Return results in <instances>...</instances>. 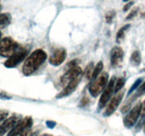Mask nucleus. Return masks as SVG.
<instances>
[{"mask_svg": "<svg viewBox=\"0 0 145 136\" xmlns=\"http://www.w3.org/2000/svg\"><path fill=\"white\" fill-rule=\"evenodd\" d=\"M133 4H134V1H130V2L127 3V4H126L125 6H124V8H123V10H124L125 11H127V10H128L129 8H130V7H131V6L133 5Z\"/></svg>", "mask_w": 145, "mask_h": 136, "instance_id": "obj_26", "label": "nucleus"}, {"mask_svg": "<svg viewBox=\"0 0 145 136\" xmlns=\"http://www.w3.org/2000/svg\"><path fill=\"white\" fill-rule=\"evenodd\" d=\"M11 16L8 13L0 14V27H5L11 23Z\"/></svg>", "mask_w": 145, "mask_h": 136, "instance_id": "obj_14", "label": "nucleus"}, {"mask_svg": "<svg viewBox=\"0 0 145 136\" xmlns=\"http://www.w3.org/2000/svg\"><path fill=\"white\" fill-rule=\"evenodd\" d=\"M108 81V73L101 74L89 86V90L91 95L93 97L99 96L107 86Z\"/></svg>", "mask_w": 145, "mask_h": 136, "instance_id": "obj_2", "label": "nucleus"}, {"mask_svg": "<svg viewBox=\"0 0 145 136\" xmlns=\"http://www.w3.org/2000/svg\"><path fill=\"white\" fill-rule=\"evenodd\" d=\"M18 45L11 38L6 37L0 41V56L10 58L18 50Z\"/></svg>", "mask_w": 145, "mask_h": 136, "instance_id": "obj_3", "label": "nucleus"}, {"mask_svg": "<svg viewBox=\"0 0 145 136\" xmlns=\"http://www.w3.org/2000/svg\"><path fill=\"white\" fill-rule=\"evenodd\" d=\"M123 96H124V92L122 91V92H119L118 94L115 96L114 97L110 100L108 105L107 107H106V110H105V116H110V115H112L115 111H116L117 108L118 107V106L120 105Z\"/></svg>", "mask_w": 145, "mask_h": 136, "instance_id": "obj_9", "label": "nucleus"}, {"mask_svg": "<svg viewBox=\"0 0 145 136\" xmlns=\"http://www.w3.org/2000/svg\"><path fill=\"white\" fill-rule=\"evenodd\" d=\"M40 136H51V135H40Z\"/></svg>", "mask_w": 145, "mask_h": 136, "instance_id": "obj_29", "label": "nucleus"}, {"mask_svg": "<svg viewBox=\"0 0 145 136\" xmlns=\"http://www.w3.org/2000/svg\"><path fill=\"white\" fill-rule=\"evenodd\" d=\"M67 52L63 48L56 49L50 57V63L53 66H59L66 59Z\"/></svg>", "mask_w": 145, "mask_h": 136, "instance_id": "obj_10", "label": "nucleus"}, {"mask_svg": "<svg viewBox=\"0 0 145 136\" xmlns=\"http://www.w3.org/2000/svg\"><path fill=\"white\" fill-rule=\"evenodd\" d=\"M1 33L0 32V39H1Z\"/></svg>", "mask_w": 145, "mask_h": 136, "instance_id": "obj_32", "label": "nucleus"}, {"mask_svg": "<svg viewBox=\"0 0 145 136\" xmlns=\"http://www.w3.org/2000/svg\"><path fill=\"white\" fill-rule=\"evenodd\" d=\"M47 58V54L42 50L38 49L31 54L25 61L23 66V73L25 76H29L35 73Z\"/></svg>", "mask_w": 145, "mask_h": 136, "instance_id": "obj_1", "label": "nucleus"}, {"mask_svg": "<svg viewBox=\"0 0 145 136\" xmlns=\"http://www.w3.org/2000/svg\"><path fill=\"white\" fill-rule=\"evenodd\" d=\"M124 52L123 49L118 46L114 47L110 51V62L111 65L114 67L119 66L123 62Z\"/></svg>", "mask_w": 145, "mask_h": 136, "instance_id": "obj_11", "label": "nucleus"}, {"mask_svg": "<svg viewBox=\"0 0 145 136\" xmlns=\"http://www.w3.org/2000/svg\"><path fill=\"white\" fill-rule=\"evenodd\" d=\"M125 83V78L123 77H120L119 79H117L116 82L115 83V88H114V91L116 93L117 92H120V89L124 86Z\"/></svg>", "mask_w": 145, "mask_h": 136, "instance_id": "obj_18", "label": "nucleus"}, {"mask_svg": "<svg viewBox=\"0 0 145 136\" xmlns=\"http://www.w3.org/2000/svg\"><path fill=\"white\" fill-rule=\"evenodd\" d=\"M115 16H116V12L114 11H110L108 12L106 15V21L108 24H110L113 21V18H114Z\"/></svg>", "mask_w": 145, "mask_h": 136, "instance_id": "obj_21", "label": "nucleus"}, {"mask_svg": "<svg viewBox=\"0 0 145 136\" xmlns=\"http://www.w3.org/2000/svg\"><path fill=\"white\" fill-rule=\"evenodd\" d=\"M18 117L16 116H12L6 119L1 125H0V136H3L6 133L10 131L18 123Z\"/></svg>", "mask_w": 145, "mask_h": 136, "instance_id": "obj_13", "label": "nucleus"}, {"mask_svg": "<svg viewBox=\"0 0 145 136\" xmlns=\"http://www.w3.org/2000/svg\"><path fill=\"white\" fill-rule=\"evenodd\" d=\"M123 1H130V0H123Z\"/></svg>", "mask_w": 145, "mask_h": 136, "instance_id": "obj_30", "label": "nucleus"}, {"mask_svg": "<svg viewBox=\"0 0 145 136\" xmlns=\"http://www.w3.org/2000/svg\"><path fill=\"white\" fill-rule=\"evenodd\" d=\"M144 93H145V82H143V83L140 85V86L139 87V89H137V93H136V94L135 95V98L139 97V96H142V94H144Z\"/></svg>", "mask_w": 145, "mask_h": 136, "instance_id": "obj_22", "label": "nucleus"}, {"mask_svg": "<svg viewBox=\"0 0 145 136\" xmlns=\"http://www.w3.org/2000/svg\"><path fill=\"white\" fill-rule=\"evenodd\" d=\"M130 62L134 66H138L141 63V54L138 50L133 52L130 58Z\"/></svg>", "mask_w": 145, "mask_h": 136, "instance_id": "obj_15", "label": "nucleus"}, {"mask_svg": "<svg viewBox=\"0 0 145 136\" xmlns=\"http://www.w3.org/2000/svg\"><path fill=\"white\" fill-rule=\"evenodd\" d=\"M142 116H145V101L142 106Z\"/></svg>", "mask_w": 145, "mask_h": 136, "instance_id": "obj_28", "label": "nucleus"}, {"mask_svg": "<svg viewBox=\"0 0 145 136\" xmlns=\"http://www.w3.org/2000/svg\"><path fill=\"white\" fill-rule=\"evenodd\" d=\"M33 125V120L31 117H25L18 122L16 125L8 132V136H14L21 133L30 132Z\"/></svg>", "mask_w": 145, "mask_h": 136, "instance_id": "obj_4", "label": "nucleus"}, {"mask_svg": "<svg viewBox=\"0 0 145 136\" xmlns=\"http://www.w3.org/2000/svg\"><path fill=\"white\" fill-rule=\"evenodd\" d=\"M144 132H145V123H144Z\"/></svg>", "mask_w": 145, "mask_h": 136, "instance_id": "obj_31", "label": "nucleus"}, {"mask_svg": "<svg viewBox=\"0 0 145 136\" xmlns=\"http://www.w3.org/2000/svg\"><path fill=\"white\" fill-rule=\"evenodd\" d=\"M79 82H80V77H78L76 79H74V80L71 81L68 84H67L65 86L63 90L57 96V98L61 99V98L66 97V96H68L70 94H72L74 92L75 89L77 88Z\"/></svg>", "mask_w": 145, "mask_h": 136, "instance_id": "obj_12", "label": "nucleus"}, {"mask_svg": "<svg viewBox=\"0 0 145 136\" xmlns=\"http://www.w3.org/2000/svg\"><path fill=\"white\" fill-rule=\"evenodd\" d=\"M27 55V50H18L13 55L8 58L4 62V66L7 68H13L21 63Z\"/></svg>", "mask_w": 145, "mask_h": 136, "instance_id": "obj_7", "label": "nucleus"}, {"mask_svg": "<svg viewBox=\"0 0 145 136\" xmlns=\"http://www.w3.org/2000/svg\"><path fill=\"white\" fill-rule=\"evenodd\" d=\"M28 133H29V132H26V133H21V134H18L16 135H14V136H28Z\"/></svg>", "mask_w": 145, "mask_h": 136, "instance_id": "obj_27", "label": "nucleus"}, {"mask_svg": "<svg viewBox=\"0 0 145 136\" xmlns=\"http://www.w3.org/2000/svg\"><path fill=\"white\" fill-rule=\"evenodd\" d=\"M11 96L7 95V94L4 93V92H0V99H5V100H7V99H11Z\"/></svg>", "mask_w": 145, "mask_h": 136, "instance_id": "obj_25", "label": "nucleus"}, {"mask_svg": "<svg viewBox=\"0 0 145 136\" xmlns=\"http://www.w3.org/2000/svg\"><path fill=\"white\" fill-rule=\"evenodd\" d=\"M93 69H94V67H93V62H91V63H89V65H87L86 69H85V72H84L85 77H86L88 80L90 79L91 78H92Z\"/></svg>", "mask_w": 145, "mask_h": 136, "instance_id": "obj_19", "label": "nucleus"}, {"mask_svg": "<svg viewBox=\"0 0 145 136\" xmlns=\"http://www.w3.org/2000/svg\"><path fill=\"white\" fill-rule=\"evenodd\" d=\"M82 70L79 67H74L70 68L63 76L61 78V84L64 86H66L67 84L69 83L71 81L79 77L82 74Z\"/></svg>", "mask_w": 145, "mask_h": 136, "instance_id": "obj_8", "label": "nucleus"}, {"mask_svg": "<svg viewBox=\"0 0 145 136\" xmlns=\"http://www.w3.org/2000/svg\"><path fill=\"white\" fill-rule=\"evenodd\" d=\"M142 109V103L140 102V103H137V105L125 117L124 120H123L125 126L129 128L134 126L136 122L138 120L140 114H141Z\"/></svg>", "mask_w": 145, "mask_h": 136, "instance_id": "obj_5", "label": "nucleus"}, {"mask_svg": "<svg viewBox=\"0 0 145 136\" xmlns=\"http://www.w3.org/2000/svg\"><path fill=\"white\" fill-rule=\"evenodd\" d=\"M115 83H116V77L113 76L110 79V82H108L107 86L104 89L101 96L99 103V108L100 109H103L106 106V103L108 102V101L110 100V97H111L112 94L113 93V91H114Z\"/></svg>", "mask_w": 145, "mask_h": 136, "instance_id": "obj_6", "label": "nucleus"}, {"mask_svg": "<svg viewBox=\"0 0 145 136\" xmlns=\"http://www.w3.org/2000/svg\"><path fill=\"white\" fill-rule=\"evenodd\" d=\"M142 82V78H139V79H137V80L135 82V83L133 84V86H131V88H130V89L129 90V92H128V95L130 94L133 93V92H134L135 89H137V88L139 87V86H140V84H141Z\"/></svg>", "mask_w": 145, "mask_h": 136, "instance_id": "obj_20", "label": "nucleus"}, {"mask_svg": "<svg viewBox=\"0 0 145 136\" xmlns=\"http://www.w3.org/2000/svg\"><path fill=\"white\" fill-rule=\"evenodd\" d=\"M1 8H2V7H1V6L0 5V11H1Z\"/></svg>", "mask_w": 145, "mask_h": 136, "instance_id": "obj_33", "label": "nucleus"}, {"mask_svg": "<svg viewBox=\"0 0 145 136\" xmlns=\"http://www.w3.org/2000/svg\"><path fill=\"white\" fill-rule=\"evenodd\" d=\"M8 116V113L6 111H2L0 112V123H1L2 120H4Z\"/></svg>", "mask_w": 145, "mask_h": 136, "instance_id": "obj_24", "label": "nucleus"}, {"mask_svg": "<svg viewBox=\"0 0 145 136\" xmlns=\"http://www.w3.org/2000/svg\"><path fill=\"white\" fill-rule=\"evenodd\" d=\"M130 27V24H127V25L123 26L120 30H119L118 32L117 33V35H116V41H117V42H120V41L123 39V38H124L125 36V31H127Z\"/></svg>", "mask_w": 145, "mask_h": 136, "instance_id": "obj_16", "label": "nucleus"}, {"mask_svg": "<svg viewBox=\"0 0 145 136\" xmlns=\"http://www.w3.org/2000/svg\"><path fill=\"white\" fill-rule=\"evenodd\" d=\"M103 67V64L102 61H100L99 62H98V64L96 65V66L95 67L94 69H93V75H92V79L94 80L96 79L98 76H99L100 73L101 72L102 69Z\"/></svg>", "mask_w": 145, "mask_h": 136, "instance_id": "obj_17", "label": "nucleus"}, {"mask_svg": "<svg viewBox=\"0 0 145 136\" xmlns=\"http://www.w3.org/2000/svg\"><path fill=\"white\" fill-rule=\"evenodd\" d=\"M137 9L133 10V11H132L131 12H130V14L127 16V18H126V19L127 20L131 19V18H133V17L137 15Z\"/></svg>", "mask_w": 145, "mask_h": 136, "instance_id": "obj_23", "label": "nucleus"}]
</instances>
